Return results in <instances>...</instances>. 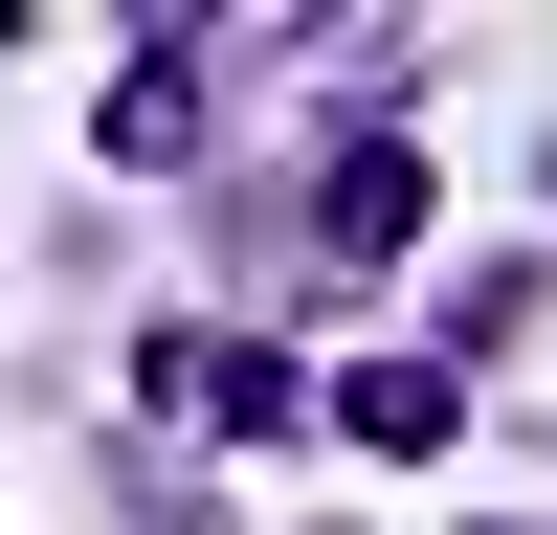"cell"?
<instances>
[{
    "instance_id": "1",
    "label": "cell",
    "mask_w": 557,
    "mask_h": 535,
    "mask_svg": "<svg viewBox=\"0 0 557 535\" xmlns=\"http://www.w3.org/2000/svg\"><path fill=\"white\" fill-rule=\"evenodd\" d=\"M157 401H201V424H290V357H246V335H157Z\"/></svg>"
},
{
    "instance_id": "3",
    "label": "cell",
    "mask_w": 557,
    "mask_h": 535,
    "mask_svg": "<svg viewBox=\"0 0 557 535\" xmlns=\"http://www.w3.org/2000/svg\"><path fill=\"white\" fill-rule=\"evenodd\" d=\"M335 424H357V446H446V357H380V380H357Z\"/></svg>"
},
{
    "instance_id": "2",
    "label": "cell",
    "mask_w": 557,
    "mask_h": 535,
    "mask_svg": "<svg viewBox=\"0 0 557 535\" xmlns=\"http://www.w3.org/2000/svg\"><path fill=\"white\" fill-rule=\"evenodd\" d=\"M401 223H424V157H335V268H380Z\"/></svg>"
}]
</instances>
